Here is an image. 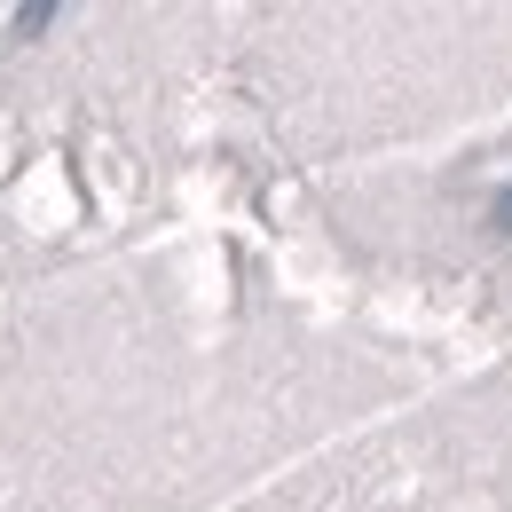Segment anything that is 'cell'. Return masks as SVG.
I'll return each instance as SVG.
<instances>
[{
    "label": "cell",
    "mask_w": 512,
    "mask_h": 512,
    "mask_svg": "<svg viewBox=\"0 0 512 512\" xmlns=\"http://www.w3.org/2000/svg\"><path fill=\"white\" fill-rule=\"evenodd\" d=\"M56 8H64V0H16V24H8V32H16V40H40V32L56 24Z\"/></svg>",
    "instance_id": "6da1fadb"
},
{
    "label": "cell",
    "mask_w": 512,
    "mask_h": 512,
    "mask_svg": "<svg viewBox=\"0 0 512 512\" xmlns=\"http://www.w3.org/2000/svg\"><path fill=\"white\" fill-rule=\"evenodd\" d=\"M489 229H497V237H505V245H512V182H505V190H497V197H489Z\"/></svg>",
    "instance_id": "7a4b0ae2"
}]
</instances>
